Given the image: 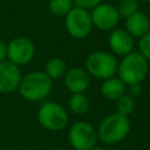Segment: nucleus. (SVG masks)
<instances>
[{
    "label": "nucleus",
    "instance_id": "f257e3e1",
    "mask_svg": "<svg viewBox=\"0 0 150 150\" xmlns=\"http://www.w3.org/2000/svg\"><path fill=\"white\" fill-rule=\"evenodd\" d=\"M148 70V61L138 52H131L124 55L120 64H117L118 79L128 86L139 84L145 79Z\"/></svg>",
    "mask_w": 150,
    "mask_h": 150
},
{
    "label": "nucleus",
    "instance_id": "f03ea898",
    "mask_svg": "<svg viewBox=\"0 0 150 150\" xmlns=\"http://www.w3.org/2000/svg\"><path fill=\"white\" fill-rule=\"evenodd\" d=\"M52 87V80L45 71H33L21 79L18 89L26 101L38 102L49 95Z\"/></svg>",
    "mask_w": 150,
    "mask_h": 150
},
{
    "label": "nucleus",
    "instance_id": "7ed1b4c3",
    "mask_svg": "<svg viewBox=\"0 0 150 150\" xmlns=\"http://www.w3.org/2000/svg\"><path fill=\"white\" fill-rule=\"evenodd\" d=\"M130 121L128 116L118 112L105 117L98 125L97 137L107 144H116L122 142L130 132Z\"/></svg>",
    "mask_w": 150,
    "mask_h": 150
},
{
    "label": "nucleus",
    "instance_id": "20e7f679",
    "mask_svg": "<svg viewBox=\"0 0 150 150\" xmlns=\"http://www.w3.org/2000/svg\"><path fill=\"white\" fill-rule=\"evenodd\" d=\"M87 73L96 79L107 80L117 71V61L115 56L107 52H94L86 61Z\"/></svg>",
    "mask_w": 150,
    "mask_h": 150
},
{
    "label": "nucleus",
    "instance_id": "39448f33",
    "mask_svg": "<svg viewBox=\"0 0 150 150\" xmlns=\"http://www.w3.org/2000/svg\"><path fill=\"white\" fill-rule=\"evenodd\" d=\"M38 121L43 128L52 131H59L68 124V115L60 104L46 102L38 111Z\"/></svg>",
    "mask_w": 150,
    "mask_h": 150
},
{
    "label": "nucleus",
    "instance_id": "423d86ee",
    "mask_svg": "<svg viewBox=\"0 0 150 150\" xmlns=\"http://www.w3.org/2000/svg\"><path fill=\"white\" fill-rule=\"evenodd\" d=\"M93 27L90 13L88 9L73 7L66 15V29L68 34L75 39L86 38Z\"/></svg>",
    "mask_w": 150,
    "mask_h": 150
},
{
    "label": "nucleus",
    "instance_id": "0eeeda50",
    "mask_svg": "<svg viewBox=\"0 0 150 150\" xmlns=\"http://www.w3.org/2000/svg\"><path fill=\"white\" fill-rule=\"evenodd\" d=\"M69 142L76 150H90L97 142V131L88 122H76L69 130Z\"/></svg>",
    "mask_w": 150,
    "mask_h": 150
},
{
    "label": "nucleus",
    "instance_id": "6e6552de",
    "mask_svg": "<svg viewBox=\"0 0 150 150\" xmlns=\"http://www.w3.org/2000/svg\"><path fill=\"white\" fill-rule=\"evenodd\" d=\"M35 47L30 39L18 36L7 45V59L16 66L27 64L34 56Z\"/></svg>",
    "mask_w": 150,
    "mask_h": 150
},
{
    "label": "nucleus",
    "instance_id": "1a4fd4ad",
    "mask_svg": "<svg viewBox=\"0 0 150 150\" xmlns=\"http://www.w3.org/2000/svg\"><path fill=\"white\" fill-rule=\"evenodd\" d=\"M91 22L101 30H111L120 21V14L117 8L109 4H98L93 8L90 13Z\"/></svg>",
    "mask_w": 150,
    "mask_h": 150
},
{
    "label": "nucleus",
    "instance_id": "9d476101",
    "mask_svg": "<svg viewBox=\"0 0 150 150\" xmlns=\"http://www.w3.org/2000/svg\"><path fill=\"white\" fill-rule=\"evenodd\" d=\"M21 79L19 66L8 60L0 62V94H9L18 89Z\"/></svg>",
    "mask_w": 150,
    "mask_h": 150
},
{
    "label": "nucleus",
    "instance_id": "9b49d317",
    "mask_svg": "<svg viewBox=\"0 0 150 150\" xmlns=\"http://www.w3.org/2000/svg\"><path fill=\"white\" fill-rule=\"evenodd\" d=\"M108 45L115 54L124 56L132 52L134 38L125 29H112L108 38Z\"/></svg>",
    "mask_w": 150,
    "mask_h": 150
},
{
    "label": "nucleus",
    "instance_id": "f8f14e48",
    "mask_svg": "<svg viewBox=\"0 0 150 150\" xmlns=\"http://www.w3.org/2000/svg\"><path fill=\"white\" fill-rule=\"evenodd\" d=\"M89 74L81 67H73L64 74V84L67 89L73 94L83 93L89 87Z\"/></svg>",
    "mask_w": 150,
    "mask_h": 150
},
{
    "label": "nucleus",
    "instance_id": "ddd939ff",
    "mask_svg": "<svg viewBox=\"0 0 150 150\" xmlns=\"http://www.w3.org/2000/svg\"><path fill=\"white\" fill-rule=\"evenodd\" d=\"M125 30L132 38H142L150 32V21L142 12H136L125 19Z\"/></svg>",
    "mask_w": 150,
    "mask_h": 150
},
{
    "label": "nucleus",
    "instance_id": "4468645a",
    "mask_svg": "<svg viewBox=\"0 0 150 150\" xmlns=\"http://www.w3.org/2000/svg\"><path fill=\"white\" fill-rule=\"evenodd\" d=\"M101 94L107 100L116 101L118 97L125 94V84L118 77H109L102 83Z\"/></svg>",
    "mask_w": 150,
    "mask_h": 150
},
{
    "label": "nucleus",
    "instance_id": "2eb2a0df",
    "mask_svg": "<svg viewBox=\"0 0 150 150\" xmlns=\"http://www.w3.org/2000/svg\"><path fill=\"white\" fill-rule=\"evenodd\" d=\"M45 73L50 80H59L63 77L64 74L67 73V64L62 59L53 57L47 62Z\"/></svg>",
    "mask_w": 150,
    "mask_h": 150
},
{
    "label": "nucleus",
    "instance_id": "dca6fc26",
    "mask_svg": "<svg viewBox=\"0 0 150 150\" xmlns=\"http://www.w3.org/2000/svg\"><path fill=\"white\" fill-rule=\"evenodd\" d=\"M89 107H90L89 100L82 93L73 94L69 98V108L73 112L77 114V115H84L86 112H88Z\"/></svg>",
    "mask_w": 150,
    "mask_h": 150
},
{
    "label": "nucleus",
    "instance_id": "f3484780",
    "mask_svg": "<svg viewBox=\"0 0 150 150\" xmlns=\"http://www.w3.org/2000/svg\"><path fill=\"white\" fill-rule=\"evenodd\" d=\"M135 107H136V100L130 94H123L121 97L116 100V112L121 115L129 116L135 110Z\"/></svg>",
    "mask_w": 150,
    "mask_h": 150
},
{
    "label": "nucleus",
    "instance_id": "a211bd4d",
    "mask_svg": "<svg viewBox=\"0 0 150 150\" xmlns=\"http://www.w3.org/2000/svg\"><path fill=\"white\" fill-rule=\"evenodd\" d=\"M73 0H49V11L56 16H66L73 8Z\"/></svg>",
    "mask_w": 150,
    "mask_h": 150
},
{
    "label": "nucleus",
    "instance_id": "6ab92c4d",
    "mask_svg": "<svg viewBox=\"0 0 150 150\" xmlns=\"http://www.w3.org/2000/svg\"><path fill=\"white\" fill-rule=\"evenodd\" d=\"M117 12L120 14V18L127 19L128 16L132 15L134 13L138 12V2L137 0H121Z\"/></svg>",
    "mask_w": 150,
    "mask_h": 150
},
{
    "label": "nucleus",
    "instance_id": "aec40b11",
    "mask_svg": "<svg viewBox=\"0 0 150 150\" xmlns=\"http://www.w3.org/2000/svg\"><path fill=\"white\" fill-rule=\"evenodd\" d=\"M138 49H139L138 53L149 62L150 61V32L139 39Z\"/></svg>",
    "mask_w": 150,
    "mask_h": 150
},
{
    "label": "nucleus",
    "instance_id": "412c9836",
    "mask_svg": "<svg viewBox=\"0 0 150 150\" xmlns=\"http://www.w3.org/2000/svg\"><path fill=\"white\" fill-rule=\"evenodd\" d=\"M73 4L75 5V7L89 9V8H94L95 6L101 4V0H73Z\"/></svg>",
    "mask_w": 150,
    "mask_h": 150
},
{
    "label": "nucleus",
    "instance_id": "4be33fe9",
    "mask_svg": "<svg viewBox=\"0 0 150 150\" xmlns=\"http://www.w3.org/2000/svg\"><path fill=\"white\" fill-rule=\"evenodd\" d=\"M7 57V45L0 40V62L1 61H5Z\"/></svg>",
    "mask_w": 150,
    "mask_h": 150
},
{
    "label": "nucleus",
    "instance_id": "5701e85b",
    "mask_svg": "<svg viewBox=\"0 0 150 150\" xmlns=\"http://www.w3.org/2000/svg\"><path fill=\"white\" fill-rule=\"evenodd\" d=\"M141 91H142V87L139 84H131V86H129V94L132 95L134 97L139 95Z\"/></svg>",
    "mask_w": 150,
    "mask_h": 150
},
{
    "label": "nucleus",
    "instance_id": "b1692460",
    "mask_svg": "<svg viewBox=\"0 0 150 150\" xmlns=\"http://www.w3.org/2000/svg\"><path fill=\"white\" fill-rule=\"evenodd\" d=\"M90 150H105V149H103V148H100V146H94V148H91Z\"/></svg>",
    "mask_w": 150,
    "mask_h": 150
},
{
    "label": "nucleus",
    "instance_id": "393cba45",
    "mask_svg": "<svg viewBox=\"0 0 150 150\" xmlns=\"http://www.w3.org/2000/svg\"><path fill=\"white\" fill-rule=\"evenodd\" d=\"M139 1H142V2H150V0H139Z\"/></svg>",
    "mask_w": 150,
    "mask_h": 150
},
{
    "label": "nucleus",
    "instance_id": "a878e982",
    "mask_svg": "<svg viewBox=\"0 0 150 150\" xmlns=\"http://www.w3.org/2000/svg\"><path fill=\"white\" fill-rule=\"evenodd\" d=\"M114 1H121V0H114Z\"/></svg>",
    "mask_w": 150,
    "mask_h": 150
},
{
    "label": "nucleus",
    "instance_id": "bb28decb",
    "mask_svg": "<svg viewBox=\"0 0 150 150\" xmlns=\"http://www.w3.org/2000/svg\"><path fill=\"white\" fill-rule=\"evenodd\" d=\"M74 150H76V149H74Z\"/></svg>",
    "mask_w": 150,
    "mask_h": 150
}]
</instances>
